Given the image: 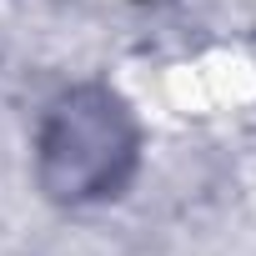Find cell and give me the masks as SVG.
I'll return each instance as SVG.
<instances>
[{"label": "cell", "instance_id": "6da1fadb", "mask_svg": "<svg viewBox=\"0 0 256 256\" xmlns=\"http://www.w3.org/2000/svg\"><path fill=\"white\" fill-rule=\"evenodd\" d=\"M40 161H46V186L56 196H110L126 171L136 161V136L126 110L100 96V90H80L70 96L40 141Z\"/></svg>", "mask_w": 256, "mask_h": 256}]
</instances>
